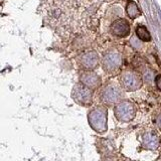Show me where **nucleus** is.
<instances>
[{"label":"nucleus","instance_id":"f257e3e1","mask_svg":"<svg viewBox=\"0 0 161 161\" xmlns=\"http://www.w3.org/2000/svg\"><path fill=\"white\" fill-rule=\"evenodd\" d=\"M107 109L104 106H98L92 109L88 114L89 124L97 133H104L107 131Z\"/></svg>","mask_w":161,"mask_h":161},{"label":"nucleus","instance_id":"f03ea898","mask_svg":"<svg viewBox=\"0 0 161 161\" xmlns=\"http://www.w3.org/2000/svg\"><path fill=\"white\" fill-rule=\"evenodd\" d=\"M124 97L123 88L115 84H108L102 88L100 92V101L105 106L117 105Z\"/></svg>","mask_w":161,"mask_h":161},{"label":"nucleus","instance_id":"7ed1b4c3","mask_svg":"<svg viewBox=\"0 0 161 161\" xmlns=\"http://www.w3.org/2000/svg\"><path fill=\"white\" fill-rule=\"evenodd\" d=\"M114 114L120 122H130L136 116V107L130 101L123 100L115 105Z\"/></svg>","mask_w":161,"mask_h":161},{"label":"nucleus","instance_id":"20e7f679","mask_svg":"<svg viewBox=\"0 0 161 161\" xmlns=\"http://www.w3.org/2000/svg\"><path fill=\"white\" fill-rule=\"evenodd\" d=\"M72 98L80 106H91L93 103V90L86 87L82 83H79L73 88Z\"/></svg>","mask_w":161,"mask_h":161},{"label":"nucleus","instance_id":"39448f33","mask_svg":"<svg viewBox=\"0 0 161 161\" xmlns=\"http://www.w3.org/2000/svg\"><path fill=\"white\" fill-rule=\"evenodd\" d=\"M120 85L123 90L128 92H133L141 88L142 79L140 75L133 70H124L120 75Z\"/></svg>","mask_w":161,"mask_h":161},{"label":"nucleus","instance_id":"423d86ee","mask_svg":"<svg viewBox=\"0 0 161 161\" xmlns=\"http://www.w3.org/2000/svg\"><path fill=\"white\" fill-rule=\"evenodd\" d=\"M122 64V58L118 52L116 50H109L104 54L102 58V65L105 72L113 74L120 69Z\"/></svg>","mask_w":161,"mask_h":161},{"label":"nucleus","instance_id":"0eeeda50","mask_svg":"<svg viewBox=\"0 0 161 161\" xmlns=\"http://www.w3.org/2000/svg\"><path fill=\"white\" fill-rule=\"evenodd\" d=\"M99 63V58L97 53L95 52H89L83 53L79 58V64L80 68L85 70H92L95 68H97Z\"/></svg>","mask_w":161,"mask_h":161},{"label":"nucleus","instance_id":"6e6552de","mask_svg":"<svg viewBox=\"0 0 161 161\" xmlns=\"http://www.w3.org/2000/svg\"><path fill=\"white\" fill-rule=\"evenodd\" d=\"M80 82L91 90H96L101 86V78L97 74L86 70L80 75Z\"/></svg>","mask_w":161,"mask_h":161},{"label":"nucleus","instance_id":"1a4fd4ad","mask_svg":"<svg viewBox=\"0 0 161 161\" xmlns=\"http://www.w3.org/2000/svg\"><path fill=\"white\" fill-rule=\"evenodd\" d=\"M111 31L118 37H125L130 33V25L125 19H117L111 25Z\"/></svg>","mask_w":161,"mask_h":161},{"label":"nucleus","instance_id":"9d476101","mask_svg":"<svg viewBox=\"0 0 161 161\" xmlns=\"http://www.w3.org/2000/svg\"><path fill=\"white\" fill-rule=\"evenodd\" d=\"M143 146L146 149L155 150L159 146V138L154 132H147L143 136Z\"/></svg>","mask_w":161,"mask_h":161},{"label":"nucleus","instance_id":"9b49d317","mask_svg":"<svg viewBox=\"0 0 161 161\" xmlns=\"http://www.w3.org/2000/svg\"><path fill=\"white\" fill-rule=\"evenodd\" d=\"M126 10H127L128 16L130 18H132V19H135L136 17H138L140 15V10H139V8L137 6V4H136L135 2H133V1H130L128 3Z\"/></svg>","mask_w":161,"mask_h":161},{"label":"nucleus","instance_id":"f8f14e48","mask_svg":"<svg viewBox=\"0 0 161 161\" xmlns=\"http://www.w3.org/2000/svg\"><path fill=\"white\" fill-rule=\"evenodd\" d=\"M136 34H137V36L141 40H143V42H149L151 39V35L145 26H138L136 28Z\"/></svg>","mask_w":161,"mask_h":161},{"label":"nucleus","instance_id":"ddd939ff","mask_svg":"<svg viewBox=\"0 0 161 161\" xmlns=\"http://www.w3.org/2000/svg\"><path fill=\"white\" fill-rule=\"evenodd\" d=\"M155 84H156V87H157L158 90L161 92V75H156V78H155Z\"/></svg>","mask_w":161,"mask_h":161},{"label":"nucleus","instance_id":"4468645a","mask_svg":"<svg viewBox=\"0 0 161 161\" xmlns=\"http://www.w3.org/2000/svg\"><path fill=\"white\" fill-rule=\"evenodd\" d=\"M157 125L161 128V115H159V117L157 118Z\"/></svg>","mask_w":161,"mask_h":161}]
</instances>
